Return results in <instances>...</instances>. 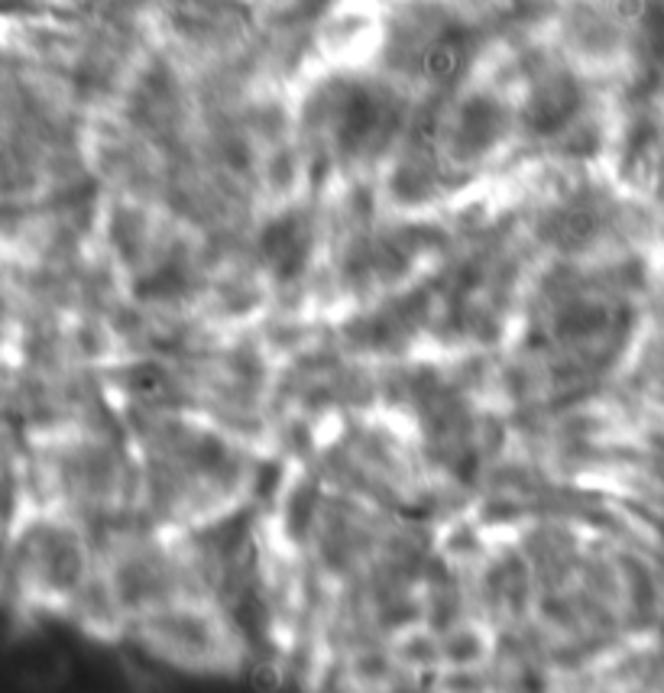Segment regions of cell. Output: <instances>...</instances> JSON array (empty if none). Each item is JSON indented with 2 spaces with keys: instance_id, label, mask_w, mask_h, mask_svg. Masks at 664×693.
I'll return each mask as SVG.
<instances>
[{
  "instance_id": "obj_1",
  "label": "cell",
  "mask_w": 664,
  "mask_h": 693,
  "mask_svg": "<svg viewBox=\"0 0 664 693\" xmlns=\"http://www.w3.org/2000/svg\"><path fill=\"white\" fill-rule=\"evenodd\" d=\"M263 246H266L269 259H272L282 272H295V269L301 266L305 253H308V237H305V227L285 221V224H276L269 230Z\"/></svg>"
}]
</instances>
